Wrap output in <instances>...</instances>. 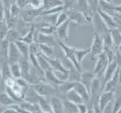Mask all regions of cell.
<instances>
[{
	"instance_id": "cell-57",
	"label": "cell",
	"mask_w": 121,
	"mask_h": 113,
	"mask_svg": "<svg viewBox=\"0 0 121 113\" xmlns=\"http://www.w3.org/2000/svg\"><path fill=\"white\" fill-rule=\"evenodd\" d=\"M42 113H53L51 112H47V111H42Z\"/></svg>"
},
{
	"instance_id": "cell-59",
	"label": "cell",
	"mask_w": 121,
	"mask_h": 113,
	"mask_svg": "<svg viewBox=\"0 0 121 113\" xmlns=\"http://www.w3.org/2000/svg\"><path fill=\"white\" fill-rule=\"evenodd\" d=\"M62 1H63V0H62Z\"/></svg>"
},
{
	"instance_id": "cell-8",
	"label": "cell",
	"mask_w": 121,
	"mask_h": 113,
	"mask_svg": "<svg viewBox=\"0 0 121 113\" xmlns=\"http://www.w3.org/2000/svg\"><path fill=\"white\" fill-rule=\"evenodd\" d=\"M42 10L43 9H34V8L26 9V8H23V9H21L20 12L19 18L26 23H32L37 17L40 16Z\"/></svg>"
},
{
	"instance_id": "cell-26",
	"label": "cell",
	"mask_w": 121,
	"mask_h": 113,
	"mask_svg": "<svg viewBox=\"0 0 121 113\" xmlns=\"http://www.w3.org/2000/svg\"><path fill=\"white\" fill-rule=\"evenodd\" d=\"M74 83L72 81H65L62 84L57 87V94H61V95H66V94L68 92L73 89V86H74Z\"/></svg>"
},
{
	"instance_id": "cell-5",
	"label": "cell",
	"mask_w": 121,
	"mask_h": 113,
	"mask_svg": "<svg viewBox=\"0 0 121 113\" xmlns=\"http://www.w3.org/2000/svg\"><path fill=\"white\" fill-rule=\"evenodd\" d=\"M108 64H109V61H108L106 54L102 52L97 56V62L95 63L93 72L95 74L96 76L102 78H103L104 73H105Z\"/></svg>"
},
{
	"instance_id": "cell-46",
	"label": "cell",
	"mask_w": 121,
	"mask_h": 113,
	"mask_svg": "<svg viewBox=\"0 0 121 113\" xmlns=\"http://www.w3.org/2000/svg\"><path fill=\"white\" fill-rule=\"evenodd\" d=\"M121 108V97H118L114 99L111 113H117Z\"/></svg>"
},
{
	"instance_id": "cell-34",
	"label": "cell",
	"mask_w": 121,
	"mask_h": 113,
	"mask_svg": "<svg viewBox=\"0 0 121 113\" xmlns=\"http://www.w3.org/2000/svg\"><path fill=\"white\" fill-rule=\"evenodd\" d=\"M20 34L17 30V29H9L6 35L5 39L8 40L9 42H15L16 41L20 39Z\"/></svg>"
},
{
	"instance_id": "cell-35",
	"label": "cell",
	"mask_w": 121,
	"mask_h": 113,
	"mask_svg": "<svg viewBox=\"0 0 121 113\" xmlns=\"http://www.w3.org/2000/svg\"><path fill=\"white\" fill-rule=\"evenodd\" d=\"M61 5H63V2L62 0H44L43 10H48Z\"/></svg>"
},
{
	"instance_id": "cell-48",
	"label": "cell",
	"mask_w": 121,
	"mask_h": 113,
	"mask_svg": "<svg viewBox=\"0 0 121 113\" xmlns=\"http://www.w3.org/2000/svg\"><path fill=\"white\" fill-rule=\"evenodd\" d=\"M77 107H78V113H86L87 111H88V108H89L86 103L77 104Z\"/></svg>"
},
{
	"instance_id": "cell-22",
	"label": "cell",
	"mask_w": 121,
	"mask_h": 113,
	"mask_svg": "<svg viewBox=\"0 0 121 113\" xmlns=\"http://www.w3.org/2000/svg\"><path fill=\"white\" fill-rule=\"evenodd\" d=\"M18 63L20 66V69H21L22 78L26 77V75L30 74L31 70V65H30V60L27 57L21 56L18 60Z\"/></svg>"
},
{
	"instance_id": "cell-15",
	"label": "cell",
	"mask_w": 121,
	"mask_h": 113,
	"mask_svg": "<svg viewBox=\"0 0 121 113\" xmlns=\"http://www.w3.org/2000/svg\"><path fill=\"white\" fill-rule=\"evenodd\" d=\"M73 89L75 90L77 93L81 96L82 99H83L86 103H89L90 101V92L88 91L86 88V87L83 85L81 81H75L74 83V86H73Z\"/></svg>"
},
{
	"instance_id": "cell-55",
	"label": "cell",
	"mask_w": 121,
	"mask_h": 113,
	"mask_svg": "<svg viewBox=\"0 0 121 113\" xmlns=\"http://www.w3.org/2000/svg\"><path fill=\"white\" fill-rule=\"evenodd\" d=\"M86 113H95V112H94V110H93V108L92 107L91 108H88V111H87Z\"/></svg>"
},
{
	"instance_id": "cell-4",
	"label": "cell",
	"mask_w": 121,
	"mask_h": 113,
	"mask_svg": "<svg viewBox=\"0 0 121 113\" xmlns=\"http://www.w3.org/2000/svg\"><path fill=\"white\" fill-rule=\"evenodd\" d=\"M104 50V42L103 39L97 33L94 32L93 43H92L91 47L90 48V54L91 59L94 60L96 59L98 55L103 52Z\"/></svg>"
},
{
	"instance_id": "cell-21",
	"label": "cell",
	"mask_w": 121,
	"mask_h": 113,
	"mask_svg": "<svg viewBox=\"0 0 121 113\" xmlns=\"http://www.w3.org/2000/svg\"><path fill=\"white\" fill-rule=\"evenodd\" d=\"M39 95L30 86L24 90V101L37 104L39 102Z\"/></svg>"
},
{
	"instance_id": "cell-51",
	"label": "cell",
	"mask_w": 121,
	"mask_h": 113,
	"mask_svg": "<svg viewBox=\"0 0 121 113\" xmlns=\"http://www.w3.org/2000/svg\"><path fill=\"white\" fill-rule=\"evenodd\" d=\"M28 1L29 0H17V5L21 9H23V8H26V6L28 4Z\"/></svg>"
},
{
	"instance_id": "cell-58",
	"label": "cell",
	"mask_w": 121,
	"mask_h": 113,
	"mask_svg": "<svg viewBox=\"0 0 121 113\" xmlns=\"http://www.w3.org/2000/svg\"><path fill=\"white\" fill-rule=\"evenodd\" d=\"M0 79H1V72H0Z\"/></svg>"
},
{
	"instance_id": "cell-9",
	"label": "cell",
	"mask_w": 121,
	"mask_h": 113,
	"mask_svg": "<svg viewBox=\"0 0 121 113\" xmlns=\"http://www.w3.org/2000/svg\"><path fill=\"white\" fill-rule=\"evenodd\" d=\"M114 99V92L102 91L98 98V105L102 112H105V108Z\"/></svg>"
},
{
	"instance_id": "cell-38",
	"label": "cell",
	"mask_w": 121,
	"mask_h": 113,
	"mask_svg": "<svg viewBox=\"0 0 121 113\" xmlns=\"http://www.w3.org/2000/svg\"><path fill=\"white\" fill-rule=\"evenodd\" d=\"M64 11V8L63 5H61V6H57L55 8H51V9H48V10H42L41 13L40 14V16H42V15H47V14H59L60 13L61 11Z\"/></svg>"
},
{
	"instance_id": "cell-1",
	"label": "cell",
	"mask_w": 121,
	"mask_h": 113,
	"mask_svg": "<svg viewBox=\"0 0 121 113\" xmlns=\"http://www.w3.org/2000/svg\"><path fill=\"white\" fill-rule=\"evenodd\" d=\"M31 87H32L35 90V91L38 94L39 96L41 97H53L57 94V89L51 85L47 83L46 81L41 82L39 84H36V85H30Z\"/></svg>"
},
{
	"instance_id": "cell-39",
	"label": "cell",
	"mask_w": 121,
	"mask_h": 113,
	"mask_svg": "<svg viewBox=\"0 0 121 113\" xmlns=\"http://www.w3.org/2000/svg\"><path fill=\"white\" fill-rule=\"evenodd\" d=\"M92 14L96 13L99 8V0H86Z\"/></svg>"
},
{
	"instance_id": "cell-44",
	"label": "cell",
	"mask_w": 121,
	"mask_h": 113,
	"mask_svg": "<svg viewBox=\"0 0 121 113\" xmlns=\"http://www.w3.org/2000/svg\"><path fill=\"white\" fill-rule=\"evenodd\" d=\"M8 11H9V13L11 15L19 18V14H20V11H21V8H20V7L17 5V3H14L11 5Z\"/></svg>"
},
{
	"instance_id": "cell-11",
	"label": "cell",
	"mask_w": 121,
	"mask_h": 113,
	"mask_svg": "<svg viewBox=\"0 0 121 113\" xmlns=\"http://www.w3.org/2000/svg\"><path fill=\"white\" fill-rule=\"evenodd\" d=\"M44 81L53 86L54 87L57 88V87L59 86L60 84H62L63 81L57 76L56 72H54L53 69H48L44 71Z\"/></svg>"
},
{
	"instance_id": "cell-18",
	"label": "cell",
	"mask_w": 121,
	"mask_h": 113,
	"mask_svg": "<svg viewBox=\"0 0 121 113\" xmlns=\"http://www.w3.org/2000/svg\"><path fill=\"white\" fill-rule=\"evenodd\" d=\"M67 61H68V66H69L67 81H72V82L80 81L81 72L79 71L70 61H69V60H67Z\"/></svg>"
},
{
	"instance_id": "cell-10",
	"label": "cell",
	"mask_w": 121,
	"mask_h": 113,
	"mask_svg": "<svg viewBox=\"0 0 121 113\" xmlns=\"http://www.w3.org/2000/svg\"><path fill=\"white\" fill-rule=\"evenodd\" d=\"M72 8L78 11L83 14H84L87 20L90 21V23H91L93 14L90 12L89 5L87 3L86 0H75V2H74V5Z\"/></svg>"
},
{
	"instance_id": "cell-47",
	"label": "cell",
	"mask_w": 121,
	"mask_h": 113,
	"mask_svg": "<svg viewBox=\"0 0 121 113\" xmlns=\"http://www.w3.org/2000/svg\"><path fill=\"white\" fill-rule=\"evenodd\" d=\"M63 8H64V11H68L71 8H72L74 2H75V0H63Z\"/></svg>"
},
{
	"instance_id": "cell-43",
	"label": "cell",
	"mask_w": 121,
	"mask_h": 113,
	"mask_svg": "<svg viewBox=\"0 0 121 113\" xmlns=\"http://www.w3.org/2000/svg\"><path fill=\"white\" fill-rule=\"evenodd\" d=\"M102 39H103V42H104V47L114 48L113 47V39H112V36H111L110 31L108 32Z\"/></svg>"
},
{
	"instance_id": "cell-28",
	"label": "cell",
	"mask_w": 121,
	"mask_h": 113,
	"mask_svg": "<svg viewBox=\"0 0 121 113\" xmlns=\"http://www.w3.org/2000/svg\"><path fill=\"white\" fill-rule=\"evenodd\" d=\"M14 43L17 47L20 54H21V56L29 58V55H30V45L20 40L16 41Z\"/></svg>"
},
{
	"instance_id": "cell-20",
	"label": "cell",
	"mask_w": 121,
	"mask_h": 113,
	"mask_svg": "<svg viewBox=\"0 0 121 113\" xmlns=\"http://www.w3.org/2000/svg\"><path fill=\"white\" fill-rule=\"evenodd\" d=\"M117 67H118V64H117V63L116 60L109 63V64H108V67L103 75V78H104L103 79V87H104V85H105V84L112 78V76L114 75Z\"/></svg>"
},
{
	"instance_id": "cell-30",
	"label": "cell",
	"mask_w": 121,
	"mask_h": 113,
	"mask_svg": "<svg viewBox=\"0 0 121 113\" xmlns=\"http://www.w3.org/2000/svg\"><path fill=\"white\" fill-rule=\"evenodd\" d=\"M38 43H44L48 44L51 46L56 45V42L54 40L53 35H44L42 33H39L38 34Z\"/></svg>"
},
{
	"instance_id": "cell-41",
	"label": "cell",
	"mask_w": 121,
	"mask_h": 113,
	"mask_svg": "<svg viewBox=\"0 0 121 113\" xmlns=\"http://www.w3.org/2000/svg\"><path fill=\"white\" fill-rule=\"evenodd\" d=\"M67 20H69V18H68V14L66 13V11H61L60 13L58 14V16H57L56 22V25H55L56 27L60 26V24L63 23Z\"/></svg>"
},
{
	"instance_id": "cell-14",
	"label": "cell",
	"mask_w": 121,
	"mask_h": 113,
	"mask_svg": "<svg viewBox=\"0 0 121 113\" xmlns=\"http://www.w3.org/2000/svg\"><path fill=\"white\" fill-rule=\"evenodd\" d=\"M21 57V54L18 50L14 42H10L9 48L8 52V61L9 63H17L20 57Z\"/></svg>"
},
{
	"instance_id": "cell-40",
	"label": "cell",
	"mask_w": 121,
	"mask_h": 113,
	"mask_svg": "<svg viewBox=\"0 0 121 113\" xmlns=\"http://www.w3.org/2000/svg\"><path fill=\"white\" fill-rule=\"evenodd\" d=\"M44 0H29L27 5H30L34 9H43Z\"/></svg>"
},
{
	"instance_id": "cell-17",
	"label": "cell",
	"mask_w": 121,
	"mask_h": 113,
	"mask_svg": "<svg viewBox=\"0 0 121 113\" xmlns=\"http://www.w3.org/2000/svg\"><path fill=\"white\" fill-rule=\"evenodd\" d=\"M97 12L99 13V14L100 15V17L102 18L103 21L105 22V23L106 24V26L108 27L109 30L117 28V23L115 21V19L113 16L106 13V12L103 11L102 10H100L99 8L98 9Z\"/></svg>"
},
{
	"instance_id": "cell-36",
	"label": "cell",
	"mask_w": 121,
	"mask_h": 113,
	"mask_svg": "<svg viewBox=\"0 0 121 113\" xmlns=\"http://www.w3.org/2000/svg\"><path fill=\"white\" fill-rule=\"evenodd\" d=\"M39 46L41 54L47 57H52V54H53V46L44 43H39Z\"/></svg>"
},
{
	"instance_id": "cell-3",
	"label": "cell",
	"mask_w": 121,
	"mask_h": 113,
	"mask_svg": "<svg viewBox=\"0 0 121 113\" xmlns=\"http://www.w3.org/2000/svg\"><path fill=\"white\" fill-rule=\"evenodd\" d=\"M58 44H59L61 49L62 50V51H63L65 59L70 61L79 71L81 72V64L78 63V62L75 57V53H74V51H75V48L70 47V46L67 45L66 44H65L63 41H62L59 39H58Z\"/></svg>"
},
{
	"instance_id": "cell-56",
	"label": "cell",
	"mask_w": 121,
	"mask_h": 113,
	"mask_svg": "<svg viewBox=\"0 0 121 113\" xmlns=\"http://www.w3.org/2000/svg\"><path fill=\"white\" fill-rule=\"evenodd\" d=\"M102 1H105V2H108V3H112L111 2V0H102Z\"/></svg>"
},
{
	"instance_id": "cell-19",
	"label": "cell",
	"mask_w": 121,
	"mask_h": 113,
	"mask_svg": "<svg viewBox=\"0 0 121 113\" xmlns=\"http://www.w3.org/2000/svg\"><path fill=\"white\" fill-rule=\"evenodd\" d=\"M95 77V74L93 71L92 72H90V71H84L83 72H81L80 81L86 87V88L88 90L89 92H90L92 81H93Z\"/></svg>"
},
{
	"instance_id": "cell-27",
	"label": "cell",
	"mask_w": 121,
	"mask_h": 113,
	"mask_svg": "<svg viewBox=\"0 0 121 113\" xmlns=\"http://www.w3.org/2000/svg\"><path fill=\"white\" fill-rule=\"evenodd\" d=\"M65 99H67L69 101L72 102L75 104H79L82 103H85L83 101L82 97L79 95L74 89L70 90L65 95Z\"/></svg>"
},
{
	"instance_id": "cell-29",
	"label": "cell",
	"mask_w": 121,
	"mask_h": 113,
	"mask_svg": "<svg viewBox=\"0 0 121 113\" xmlns=\"http://www.w3.org/2000/svg\"><path fill=\"white\" fill-rule=\"evenodd\" d=\"M17 103L15 102L6 92H2L0 94V104L5 107H10L11 106L17 104Z\"/></svg>"
},
{
	"instance_id": "cell-53",
	"label": "cell",
	"mask_w": 121,
	"mask_h": 113,
	"mask_svg": "<svg viewBox=\"0 0 121 113\" xmlns=\"http://www.w3.org/2000/svg\"><path fill=\"white\" fill-rule=\"evenodd\" d=\"M2 113H18V112H17V110L14 109V108H12V107H8V108H6L3 111Z\"/></svg>"
},
{
	"instance_id": "cell-33",
	"label": "cell",
	"mask_w": 121,
	"mask_h": 113,
	"mask_svg": "<svg viewBox=\"0 0 121 113\" xmlns=\"http://www.w3.org/2000/svg\"><path fill=\"white\" fill-rule=\"evenodd\" d=\"M10 66V71L12 78L14 79H17L22 77V72H21V69L20 66L17 63H9Z\"/></svg>"
},
{
	"instance_id": "cell-16",
	"label": "cell",
	"mask_w": 121,
	"mask_h": 113,
	"mask_svg": "<svg viewBox=\"0 0 121 113\" xmlns=\"http://www.w3.org/2000/svg\"><path fill=\"white\" fill-rule=\"evenodd\" d=\"M53 113H65L62 99L56 96L51 97L49 99Z\"/></svg>"
},
{
	"instance_id": "cell-25",
	"label": "cell",
	"mask_w": 121,
	"mask_h": 113,
	"mask_svg": "<svg viewBox=\"0 0 121 113\" xmlns=\"http://www.w3.org/2000/svg\"><path fill=\"white\" fill-rule=\"evenodd\" d=\"M110 32L113 39V47L114 50L117 51L121 45V32L118 28L110 30Z\"/></svg>"
},
{
	"instance_id": "cell-6",
	"label": "cell",
	"mask_w": 121,
	"mask_h": 113,
	"mask_svg": "<svg viewBox=\"0 0 121 113\" xmlns=\"http://www.w3.org/2000/svg\"><path fill=\"white\" fill-rule=\"evenodd\" d=\"M41 54L44 56L45 60H47V62L49 63L50 66H51V69L54 71V72H60V74H62V75L65 76L66 79L68 78L69 69H67L65 67L60 59H58V58H53L52 57H47V56L44 55L43 54Z\"/></svg>"
},
{
	"instance_id": "cell-42",
	"label": "cell",
	"mask_w": 121,
	"mask_h": 113,
	"mask_svg": "<svg viewBox=\"0 0 121 113\" xmlns=\"http://www.w3.org/2000/svg\"><path fill=\"white\" fill-rule=\"evenodd\" d=\"M8 30L9 29H8L7 23H5V20L0 23V40L5 39Z\"/></svg>"
},
{
	"instance_id": "cell-60",
	"label": "cell",
	"mask_w": 121,
	"mask_h": 113,
	"mask_svg": "<svg viewBox=\"0 0 121 113\" xmlns=\"http://www.w3.org/2000/svg\"><path fill=\"white\" fill-rule=\"evenodd\" d=\"M0 105H1V104H0Z\"/></svg>"
},
{
	"instance_id": "cell-12",
	"label": "cell",
	"mask_w": 121,
	"mask_h": 113,
	"mask_svg": "<svg viewBox=\"0 0 121 113\" xmlns=\"http://www.w3.org/2000/svg\"><path fill=\"white\" fill-rule=\"evenodd\" d=\"M70 23V20H67L65 22L56 27V32L59 38V40L63 42H66L69 39V28Z\"/></svg>"
},
{
	"instance_id": "cell-49",
	"label": "cell",
	"mask_w": 121,
	"mask_h": 113,
	"mask_svg": "<svg viewBox=\"0 0 121 113\" xmlns=\"http://www.w3.org/2000/svg\"><path fill=\"white\" fill-rule=\"evenodd\" d=\"M1 1L3 3L4 7H5V9H7V10L9 9L12 4L17 2V0H1Z\"/></svg>"
},
{
	"instance_id": "cell-23",
	"label": "cell",
	"mask_w": 121,
	"mask_h": 113,
	"mask_svg": "<svg viewBox=\"0 0 121 113\" xmlns=\"http://www.w3.org/2000/svg\"><path fill=\"white\" fill-rule=\"evenodd\" d=\"M32 23H26L23 21V20H21L20 18H19L18 20V22L17 24V27L15 29H17V30L19 32V33L20 34V36H23L24 35H26V33L28 32V31L30 30L31 26H32Z\"/></svg>"
},
{
	"instance_id": "cell-24",
	"label": "cell",
	"mask_w": 121,
	"mask_h": 113,
	"mask_svg": "<svg viewBox=\"0 0 121 113\" xmlns=\"http://www.w3.org/2000/svg\"><path fill=\"white\" fill-rule=\"evenodd\" d=\"M35 23H32L30 30L28 31V32L26 35L20 37L19 40L24 41V42H26L28 45H31L35 41Z\"/></svg>"
},
{
	"instance_id": "cell-7",
	"label": "cell",
	"mask_w": 121,
	"mask_h": 113,
	"mask_svg": "<svg viewBox=\"0 0 121 113\" xmlns=\"http://www.w3.org/2000/svg\"><path fill=\"white\" fill-rule=\"evenodd\" d=\"M66 13L68 14V18L70 22H72L73 23L78 25V26L88 25L89 23H90L84 14H83L78 11L74 9V8H71V9L66 11Z\"/></svg>"
},
{
	"instance_id": "cell-2",
	"label": "cell",
	"mask_w": 121,
	"mask_h": 113,
	"mask_svg": "<svg viewBox=\"0 0 121 113\" xmlns=\"http://www.w3.org/2000/svg\"><path fill=\"white\" fill-rule=\"evenodd\" d=\"M91 23L93 24V26L94 32L99 34L102 38H103L110 31V30L106 26V24L103 21V20L102 19L101 17H100L98 12L94 13L93 16H92Z\"/></svg>"
},
{
	"instance_id": "cell-13",
	"label": "cell",
	"mask_w": 121,
	"mask_h": 113,
	"mask_svg": "<svg viewBox=\"0 0 121 113\" xmlns=\"http://www.w3.org/2000/svg\"><path fill=\"white\" fill-rule=\"evenodd\" d=\"M120 83V67L116 69L114 75L109 81H107L104 85L102 91H113L115 92L117 86Z\"/></svg>"
},
{
	"instance_id": "cell-32",
	"label": "cell",
	"mask_w": 121,
	"mask_h": 113,
	"mask_svg": "<svg viewBox=\"0 0 121 113\" xmlns=\"http://www.w3.org/2000/svg\"><path fill=\"white\" fill-rule=\"evenodd\" d=\"M62 103H63L65 113H78L77 104L69 101L67 99H62Z\"/></svg>"
},
{
	"instance_id": "cell-50",
	"label": "cell",
	"mask_w": 121,
	"mask_h": 113,
	"mask_svg": "<svg viewBox=\"0 0 121 113\" xmlns=\"http://www.w3.org/2000/svg\"><path fill=\"white\" fill-rule=\"evenodd\" d=\"M5 20V7L2 2L0 0V23Z\"/></svg>"
},
{
	"instance_id": "cell-37",
	"label": "cell",
	"mask_w": 121,
	"mask_h": 113,
	"mask_svg": "<svg viewBox=\"0 0 121 113\" xmlns=\"http://www.w3.org/2000/svg\"><path fill=\"white\" fill-rule=\"evenodd\" d=\"M75 57L79 64H81L82 61L84 59V57L90 54V48L88 49H78L75 48Z\"/></svg>"
},
{
	"instance_id": "cell-45",
	"label": "cell",
	"mask_w": 121,
	"mask_h": 113,
	"mask_svg": "<svg viewBox=\"0 0 121 113\" xmlns=\"http://www.w3.org/2000/svg\"><path fill=\"white\" fill-rule=\"evenodd\" d=\"M16 81L17 83L18 84V85L22 87V88L23 90H26V88H28L30 86V83H29L26 79L23 78H17V79H16Z\"/></svg>"
},
{
	"instance_id": "cell-31",
	"label": "cell",
	"mask_w": 121,
	"mask_h": 113,
	"mask_svg": "<svg viewBox=\"0 0 121 113\" xmlns=\"http://www.w3.org/2000/svg\"><path fill=\"white\" fill-rule=\"evenodd\" d=\"M10 42L8 40H0V59H8V52Z\"/></svg>"
},
{
	"instance_id": "cell-54",
	"label": "cell",
	"mask_w": 121,
	"mask_h": 113,
	"mask_svg": "<svg viewBox=\"0 0 121 113\" xmlns=\"http://www.w3.org/2000/svg\"><path fill=\"white\" fill-rule=\"evenodd\" d=\"M6 108H7V107L4 106H2V105H0V113H2L3 111L5 110Z\"/></svg>"
},
{
	"instance_id": "cell-52",
	"label": "cell",
	"mask_w": 121,
	"mask_h": 113,
	"mask_svg": "<svg viewBox=\"0 0 121 113\" xmlns=\"http://www.w3.org/2000/svg\"><path fill=\"white\" fill-rule=\"evenodd\" d=\"M92 106H93V110H94L95 113H104L103 112L101 111V109H100L99 107L98 99H95V101H93V104H92Z\"/></svg>"
}]
</instances>
